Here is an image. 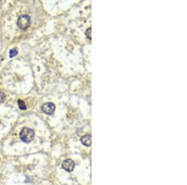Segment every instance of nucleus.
<instances>
[{
    "mask_svg": "<svg viewBox=\"0 0 187 185\" xmlns=\"http://www.w3.org/2000/svg\"><path fill=\"white\" fill-rule=\"evenodd\" d=\"M21 140L24 143H30L34 138V131L29 128H24L19 134Z\"/></svg>",
    "mask_w": 187,
    "mask_h": 185,
    "instance_id": "obj_1",
    "label": "nucleus"
},
{
    "mask_svg": "<svg viewBox=\"0 0 187 185\" xmlns=\"http://www.w3.org/2000/svg\"><path fill=\"white\" fill-rule=\"evenodd\" d=\"M17 25L21 29H28L31 25V18L28 15H22L19 16L18 21H17Z\"/></svg>",
    "mask_w": 187,
    "mask_h": 185,
    "instance_id": "obj_2",
    "label": "nucleus"
},
{
    "mask_svg": "<svg viewBox=\"0 0 187 185\" xmlns=\"http://www.w3.org/2000/svg\"><path fill=\"white\" fill-rule=\"evenodd\" d=\"M41 110L46 114L51 115L55 110V105L51 102H48L42 105Z\"/></svg>",
    "mask_w": 187,
    "mask_h": 185,
    "instance_id": "obj_3",
    "label": "nucleus"
},
{
    "mask_svg": "<svg viewBox=\"0 0 187 185\" xmlns=\"http://www.w3.org/2000/svg\"><path fill=\"white\" fill-rule=\"evenodd\" d=\"M62 167L67 172H71L74 169L75 163L71 159L65 160L62 163Z\"/></svg>",
    "mask_w": 187,
    "mask_h": 185,
    "instance_id": "obj_4",
    "label": "nucleus"
},
{
    "mask_svg": "<svg viewBox=\"0 0 187 185\" xmlns=\"http://www.w3.org/2000/svg\"><path fill=\"white\" fill-rule=\"evenodd\" d=\"M81 141L84 146L90 147L91 145V137L90 135H84L81 138Z\"/></svg>",
    "mask_w": 187,
    "mask_h": 185,
    "instance_id": "obj_5",
    "label": "nucleus"
},
{
    "mask_svg": "<svg viewBox=\"0 0 187 185\" xmlns=\"http://www.w3.org/2000/svg\"><path fill=\"white\" fill-rule=\"evenodd\" d=\"M18 104L19 108L22 110H26V108H27L23 100H20V99H19V100H18Z\"/></svg>",
    "mask_w": 187,
    "mask_h": 185,
    "instance_id": "obj_6",
    "label": "nucleus"
},
{
    "mask_svg": "<svg viewBox=\"0 0 187 185\" xmlns=\"http://www.w3.org/2000/svg\"><path fill=\"white\" fill-rule=\"evenodd\" d=\"M17 54H18V51H17V49L15 48L12 49L10 51H9V57H15V56H16Z\"/></svg>",
    "mask_w": 187,
    "mask_h": 185,
    "instance_id": "obj_7",
    "label": "nucleus"
},
{
    "mask_svg": "<svg viewBox=\"0 0 187 185\" xmlns=\"http://www.w3.org/2000/svg\"><path fill=\"white\" fill-rule=\"evenodd\" d=\"M5 98H6V95L5 94L3 93L2 92H0V102H4V100H5Z\"/></svg>",
    "mask_w": 187,
    "mask_h": 185,
    "instance_id": "obj_8",
    "label": "nucleus"
},
{
    "mask_svg": "<svg viewBox=\"0 0 187 185\" xmlns=\"http://www.w3.org/2000/svg\"><path fill=\"white\" fill-rule=\"evenodd\" d=\"M86 34L87 36V37L89 38V39H91V28H88L87 29V31H86Z\"/></svg>",
    "mask_w": 187,
    "mask_h": 185,
    "instance_id": "obj_9",
    "label": "nucleus"
},
{
    "mask_svg": "<svg viewBox=\"0 0 187 185\" xmlns=\"http://www.w3.org/2000/svg\"><path fill=\"white\" fill-rule=\"evenodd\" d=\"M0 124H1V122H0Z\"/></svg>",
    "mask_w": 187,
    "mask_h": 185,
    "instance_id": "obj_10",
    "label": "nucleus"
}]
</instances>
